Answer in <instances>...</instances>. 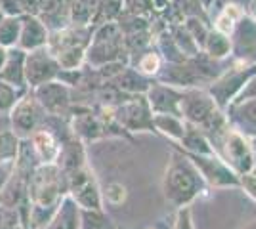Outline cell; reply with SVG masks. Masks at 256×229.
I'll use <instances>...</instances> for the list:
<instances>
[{
  "label": "cell",
  "instance_id": "obj_15",
  "mask_svg": "<svg viewBox=\"0 0 256 229\" xmlns=\"http://www.w3.org/2000/svg\"><path fill=\"white\" fill-rule=\"evenodd\" d=\"M115 86L118 90H124L126 94H142V92H148L151 88V84L146 80V76L134 71V69H122L117 76H115Z\"/></svg>",
  "mask_w": 256,
  "mask_h": 229
},
{
  "label": "cell",
  "instance_id": "obj_33",
  "mask_svg": "<svg viewBox=\"0 0 256 229\" xmlns=\"http://www.w3.org/2000/svg\"><path fill=\"white\" fill-rule=\"evenodd\" d=\"M250 143H252V159H254V164H252V174H256V136L250 138Z\"/></svg>",
  "mask_w": 256,
  "mask_h": 229
},
{
  "label": "cell",
  "instance_id": "obj_19",
  "mask_svg": "<svg viewBox=\"0 0 256 229\" xmlns=\"http://www.w3.org/2000/svg\"><path fill=\"white\" fill-rule=\"evenodd\" d=\"M96 6L98 0H73V6H71V21H73V25L86 27L94 17Z\"/></svg>",
  "mask_w": 256,
  "mask_h": 229
},
{
  "label": "cell",
  "instance_id": "obj_10",
  "mask_svg": "<svg viewBox=\"0 0 256 229\" xmlns=\"http://www.w3.org/2000/svg\"><path fill=\"white\" fill-rule=\"evenodd\" d=\"M180 98L182 92H176L168 84H155L148 90V101H150L151 111L155 113H168V115H180Z\"/></svg>",
  "mask_w": 256,
  "mask_h": 229
},
{
  "label": "cell",
  "instance_id": "obj_31",
  "mask_svg": "<svg viewBox=\"0 0 256 229\" xmlns=\"http://www.w3.org/2000/svg\"><path fill=\"white\" fill-rule=\"evenodd\" d=\"M6 57H8V48L0 46V71H2V67L6 63Z\"/></svg>",
  "mask_w": 256,
  "mask_h": 229
},
{
  "label": "cell",
  "instance_id": "obj_5",
  "mask_svg": "<svg viewBox=\"0 0 256 229\" xmlns=\"http://www.w3.org/2000/svg\"><path fill=\"white\" fill-rule=\"evenodd\" d=\"M58 75H60V65L46 46L27 52V55H25V78H27V86L31 90L44 84V82L56 80Z\"/></svg>",
  "mask_w": 256,
  "mask_h": 229
},
{
  "label": "cell",
  "instance_id": "obj_27",
  "mask_svg": "<svg viewBox=\"0 0 256 229\" xmlns=\"http://www.w3.org/2000/svg\"><path fill=\"white\" fill-rule=\"evenodd\" d=\"M174 229H195L193 228V220H192V212L188 207H180V212H178V218H176V226Z\"/></svg>",
  "mask_w": 256,
  "mask_h": 229
},
{
  "label": "cell",
  "instance_id": "obj_6",
  "mask_svg": "<svg viewBox=\"0 0 256 229\" xmlns=\"http://www.w3.org/2000/svg\"><path fill=\"white\" fill-rule=\"evenodd\" d=\"M256 75V65L252 67H243V69H235L232 73H226L212 88H210V96L214 98L216 105L220 109L230 107V101L237 98V94L243 90L248 78H252Z\"/></svg>",
  "mask_w": 256,
  "mask_h": 229
},
{
  "label": "cell",
  "instance_id": "obj_24",
  "mask_svg": "<svg viewBox=\"0 0 256 229\" xmlns=\"http://www.w3.org/2000/svg\"><path fill=\"white\" fill-rule=\"evenodd\" d=\"M0 226H6V228H25L23 226L22 212L16 207L0 203Z\"/></svg>",
  "mask_w": 256,
  "mask_h": 229
},
{
  "label": "cell",
  "instance_id": "obj_9",
  "mask_svg": "<svg viewBox=\"0 0 256 229\" xmlns=\"http://www.w3.org/2000/svg\"><path fill=\"white\" fill-rule=\"evenodd\" d=\"M32 143V149L36 153L40 164H56L60 161L62 155V142L54 136V132L46 126H40L36 132H32V136L29 138Z\"/></svg>",
  "mask_w": 256,
  "mask_h": 229
},
{
  "label": "cell",
  "instance_id": "obj_1",
  "mask_svg": "<svg viewBox=\"0 0 256 229\" xmlns=\"http://www.w3.org/2000/svg\"><path fill=\"white\" fill-rule=\"evenodd\" d=\"M204 178L186 153H176L162 180L164 197L176 207H188L204 189Z\"/></svg>",
  "mask_w": 256,
  "mask_h": 229
},
{
  "label": "cell",
  "instance_id": "obj_13",
  "mask_svg": "<svg viewBox=\"0 0 256 229\" xmlns=\"http://www.w3.org/2000/svg\"><path fill=\"white\" fill-rule=\"evenodd\" d=\"M73 130L76 136H80L82 140H96L100 136H106L107 126L102 122L100 117L94 113H78L73 119Z\"/></svg>",
  "mask_w": 256,
  "mask_h": 229
},
{
  "label": "cell",
  "instance_id": "obj_30",
  "mask_svg": "<svg viewBox=\"0 0 256 229\" xmlns=\"http://www.w3.org/2000/svg\"><path fill=\"white\" fill-rule=\"evenodd\" d=\"M23 6V11L25 13H31V15H34V10L36 8H40V2L38 0H20Z\"/></svg>",
  "mask_w": 256,
  "mask_h": 229
},
{
  "label": "cell",
  "instance_id": "obj_2",
  "mask_svg": "<svg viewBox=\"0 0 256 229\" xmlns=\"http://www.w3.org/2000/svg\"><path fill=\"white\" fill-rule=\"evenodd\" d=\"M8 117H10V130L20 140H23V138H31L32 132H36L42 126V122L46 120V113L36 98L27 92L16 103V107L10 111Z\"/></svg>",
  "mask_w": 256,
  "mask_h": 229
},
{
  "label": "cell",
  "instance_id": "obj_36",
  "mask_svg": "<svg viewBox=\"0 0 256 229\" xmlns=\"http://www.w3.org/2000/svg\"><path fill=\"white\" fill-rule=\"evenodd\" d=\"M20 229H29V228H20Z\"/></svg>",
  "mask_w": 256,
  "mask_h": 229
},
{
  "label": "cell",
  "instance_id": "obj_17",
  "mask_svg": "<svg viewBox=\"0 0 256 229\" xmlns=\"http://www.w3.org/2000/svg\"><path fill=\"white\" fill-rule=\"evenodd\" d=\"M20 33H22V15L20 17H2L0 21V46L4 48H16L20 42Z\"/></svg>",
  "mask_w": 256,
  "mask_h": 229
},
{
  "label": "cell",
  "instance_id": "obj_14",
  "mask_svg": "<svg viewBox=\"0 0 256 229\" xmlns=\"http://www.w3.org/2000/svg\"><path fill=\"white\" fill-rule=\"evenodd\" d=\"M153 124L155 128L162 134H166L170 140L180 143L186 134V120L176 115H168V113H155L153 115Z\"/></svg>",
  "mask_w": 256,
  "mask_h": 229
},
{
  "label": "cell",
  "instance_id": "obj_26",
  "mask_svg": "<svg viewBox=\"0 0 256 229\" xmlns=\"http://www.w3.org/2000/svg\"><path fill=\"white\" fill-rule=\"evenodd\" d=\"M0 13L6 17H20L25 11L20 0H0Z\"/></svg>",
  "mask_w": 256,
  "mask_h": 229
},
{
  "label": "cell",
  "instance_id": "obj_29",
  "mask_svg": "<svg viewBox=\"0 0 256 229\" xmlns=\"http://www.w3.org/2000/svg\"><path fill=\"white\" fill-rule=\"evenodd\" d=\"M14 164L16 163H0V187L6 184V180L14 172Z\"/></svg>",
  "mask_w": 256,
  "mask_h": 229
},
{
  "label": "cell",
  "instance_id": "obj_12",
  "mask_svg": "<svg viewBox=\"0 0 256 229\" xmlns=\"http://www.w3.org/2000/svg\"><path fill=\"white\" fill-rule=\"evenodd\" d=\"M44 229H80V207L69 193L62 199L58 210Z\"/></svg>",
  "mask_w": 256,
  "mask_h": 229
},
{
  "label": "cell",
  "instance_id": "obj_23",
  "mask_svg": "<svg viewBox=\"0 0 256 229\" xmlns=\"http://www.w3.org/2000/svg\"><path fill=\"white\" fill-rule=\"evenodd\" d=\"M80 229H109V218L102 208H80Z\"/></svg>",
  "mask_w": 256,
  "mask_h": 229
},
{
  "label": "cell",
  "instance_id": "obj_7",
  "mask_svg": "<svg viewBox=\"0 0 256 229\" xmlns=\"http://www.w3.org/2000/svg\"><path fill=\"white\" fill-rule=\"evenodd\" d=\"M32 96L40 103L44 113L50 115V117H62V113H65L69 103H71L69 88L58 78L32 88Z\"/></svg>",
  "mask_w": 256,
  "mask_h": 229
},
{
  "label": "cell",
  "instance_id": "obj_32",
  "mask_svg": "<svg viewBox=\"0 0 256 229\" xmlns=\"http://www.w3.org/2000/svg\"><path fill=\"white\" fill-rule=\"evenodd\" d=\"M168 6V0H153V8H157V10H164Z\"/></svg>",
  "mask_w": 256,
  "mask_h": 229
},
{
  "label": "cell",
  "instance_id": "obj_4",
  "mask_svg": "<svg viewBox=\"0 0 256 229\" xmlns=\"http://www.w3.org/2000/svg\"><path fill=\"white\" fill-rule=\"evenodd\" d=\"M115 119L118 120L120 126H124L126 130H155L153 124V111L150 107V101L146 98H136L124 99L122 103H118L115 107Z\"/></svg>",
  "mask_w": 256,
  "mask_h": 229
},
{
  "label": "cell",
  "instance_id": "obj_35",
  "mask_svg": "<svg viewBox=\"0 0 256 229\" xmlns=\"http://www.w3.org/2000/svg\"><path fill=\"white\" fill-rule=\"evenodd\" d=\"M250 229H256V224H254V226H252V228H250Z\"/></svg>",
  "mask_w": 256,
  "mask_h": 229
},
{
  "label": "cell",
  "instance_id": "obj_21",
  "mask_svg": "<svg viewBox=\"0 0 256 229\" xmlns=\"http://www.w3.org/2000/svg\"><path fill=\"white\" fill-rule=\"evenodd\" d=\"M204 48H206V52H208L210 57L222 59V57H226V55L232 52V42H230V38L226 34L214 31V33H208V36H206Z\"/></svg>",
  "mask_w": 256,
  "mask_h": 229
},
{
  "label": "cell",
  "instance_id": "obj_18",
  "mask_svg": "<svg viewBox=\"0 0 256 229\" xmlns=\"http://www.w3.org/2000/svg\"><path fill=\"white\" fill-rule=\"evenodd\" d=\"M241 17H243V10H241V6H237V4H230V6H226L224 11L218 15V19H216V23H214V29H216L218 33L230 36V34L235 31V23L239 21Z\"/></svg>",
  "mask_w": 256,
  "mask_h": 229
},
{
  "label": "cell",
  "instance_id": "obj_3",
  "mask_svg": "<svg viewBox=\"0 0 256 229\" xmlns=\"http://www.w3.org/2000/svg\"><path fill=\"white\" fill-rule=\"evenodd\" d=\"M182 153H186L192 159V163L197 166V170L204 178V182H208L210 186L235 187L241 184L239 182V174L235 172L230 164L226 163L222 157H218L216 153H212V155H201V153H188V151H182Z\"/></svg>",
  "mask_w": 256,
  "mask_h": 229
},
{
  "label": "cell",
  "instance_id": "obj_34",
  "mask_svg": "<svg viewBox=\"0 0 256 229\" xmlns=\"http://www.w3.org/2000/svg\"><path fill=\"white\" fill-rule=\"evenodd\" d=\"M0 229H20V228H6V226H0Z\"/></svg>",
  "mask_w": 256,
  "mask_h": 229
},
{
  "label": "cell",
  "instance_id": "obj_11",
  "mask_svg": "<svg viewBox=\"0 0 256 229\" xmlns=\"http://www.w3.org/2000/svg\"><path fill=\"white\" fill-rule=\"evenodd\" d=\"M25 55H27V52L22 48H18V46L10 48L6 63L0 71V80H4L16 88L27 90L29 86H27V78H25Z\"/></svg>",
  "mask_w": 256,
  "mask_h": 229
},
{
  "label": "cell",
  "instance_id": "obj_8",
  "mask_svg": "<svg viewBox=\"0 0 256 229\" xmlns=\"http://www.w3.org/2000/svg\"><path fill=\"white\" fill-rule=\"evenodd\" d=\"M48 29L42 23V19H38L36 15L31 13H23L22 15V33H20V42L18 48H22L25 52H31L36 48H44L48 44Z\"/></svg>",
  "mask_w": 256,
  "mask_h": 229
},
{
  "label": "cell",
  "instance_id": "obj_28",
  "mask_svg": "<svg viewBox=\"0 0 256 229\" xmlns=\"http://www.w3.org/2000/svg\"><path fill=\"white\" fill-rule=\"evenodd\" d=\"M239 182H241L239 186L245 187L246 193L256 201V174H252V172H248V174H241L239 176Z\"/></svg>",
  "mask_w": 256,
  "mask_h": 229
},
{
  "label": "cell",
  "instance_id": "obj_25",
  "mask_svg": "<svg viewBox=\"0 0 256 229\" xmlns=\"http://www.w3.org/2000/svg\"><path fill=\"white\" fill-rule=\"evenodd\" d=\"M140 73L142 75H159L160 73V57L155 52H148L140 59Z\"/></svg>",
  "mask_w": 256,
  "mask_h": 229
},
{
  "label": "cell",
  "instance_id": "obj_16",
  "mask_svg": "<svg viewBox=\"0 0 256 229\" xmlns=\"http://www.w3.org/2000/svg\"><path fill=\"white\" fill-rule=\"evenodd\" d=\"M230 109L234 111L235 128L245 132V128L248 126H256V98L241 101V103H234V105H230Z\"/></svg>",
  "mask_w": 256,
  "mask_h": 229
},
{
  "label": "cell",
  "instance_id": "obj_22",
  "mask_svg": "<svg viewBox=\"0 0 256 229\" xmlns=\"http://www.w3.org/2000/svg\"><path fill=\"white\" fill-rule=\"evenodd\" d=\"M20 151V138L12 130L0 132V163H16Z\"/></svg>",
  "mask_w": 256,
  "mask_h": 229
},
{
  "label": "cell",
  "instance_id": "obj_20",
  "mask_svg": "<svg viewBox=\"0 0 256 229\" xmlns=\"http://www.w3.org/2000/svg\"><path fill=\"white\" fill-rule=\"evenodd\" d=\"M27 94V90H22V88H16L0 80V113L2 115H10V111L16 107V103L20 101Z\"/></svg>",
  "mask_w": 256,
  "mask_h": 229
}]
</instances>
